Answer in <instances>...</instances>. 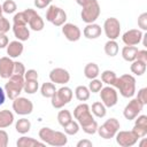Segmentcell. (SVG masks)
<instances>
[{
	"mask_svg": "<svg viewBox=\"0 0 147 147\" xmlns=\"http://www.w3.org/2000/svg\"><path fill=\"white\" fill-rule=\"evenodd\" d=\"M40 140L47 145L55 146V147H62L68 144V138L64 132L54 131L51 127H41L38 133Z\"/></svg>",
	"mask_w": 147,
	"mask_h": 147,
	"instance_id": "cell-1",
	"label": "cell"
},
{
	"mask_svg": "<svg viewBox=\"0 0 147 147\" xmlns=\"http://www.w3.org/2000/svg\"><path fill=\"white\" fill-rule=\"evenodd\" d=\"M114 87L117 88L123 98H132L136 93V78L132 75H122L116 78Z\"/></svg>",
	"mask_w": 147,
	"mask_h": 147,
	"instance_id": "cell-2",
	"label": "cell"
},
{
	"mask_svg": "<svg viewBox=\"0 0 147 147\" xmlns=\"http://www.w3.org/2000/svg\"><path fill=\"white\" fill-rule=\"evenodd\" d=\"M23 86H24V76L11 75L5 85V92L10 100H14L17 96H20L21 92L23 91Z\"/></svg>",
	"mask_w": 147,
	"mask_h": 147,
	"instance_id": "cell-3",
	"label": "cell"
},
{
	"mask_svg": "<svg viewBox=\"0 0 147 147\" xmlns=\"http://www.w3.org/2000/svg\"><path fill=\"white\" fill-rule=\"evenodd\" d=\"M82 8L83 9H82L80 16L83 22H85L86 24L94 23L99 18L101 8L98 0H88L84 6H82Z\"/></svg>",
	"mask_w": 147,
	"mask_h": 147,
	"instance_id": "cell-4",
	"label": "cell"
},
{
	"mask_svg": "<svg viewBox=\"0 0 147 147\" xmlns=\"http://www.w3.org/2000/svg\"><path fill=\"white\" fill-rule=\"evenodd\" d=\"M72 90L68 86H62L60 87L59 90H56V92L54 93V95L51 98V102H52V106L56 109H61L63 108L65 105H68L71 99H72Z\"/></svg>",
	"mask_w": 147,
	"mask_h": 147,
	"instance_id": "cell-5",
	"label": "cell"
},
{
	"mask_svg": "<svg viewBox=\"0 0 147 147\" xmlns=\"http://www.w3.org/2000/svg\"><path fill=\"white\" fill-rule=\"evenodd\" d=\"M119 127H121V124H119L118 119L111 117V118L107 119L101 126H98V131L96 132L99 133V136L101 138L107 140V139L114 138L115 134L118 132Z\"/></svg>",
	"mask_w": 147,
	"mask_h": 147,
	"instance_id": "cell-6",
	"label": "cell"
},
{
	"mask_svg": "<svg viewBox=\"0 0 147 147\" xmlns=\"http://www.w3.org/2000/svg\"><path fill=\"white\" fill-rule=\"evenodd\" d=\"M46 21L55 26H62L67 21V13L62 8L55 5H51L46 11Z\"/></svg>",
	"mask_w": 147,
	"mask_h": 147,
	"instance_id": "cell-7",
	"label": "cell"
},
{
	"mask_svg": "<svg viewBox=\"0 0 147 147\" xmlns=\"http://www.w3.org/2000/svg\"><path fill=\"white\" fill-rule=\"evenodd\" d=\"M74 117L77 119L79 126H85L86 124L91 123L92 121H94L90 106L87 103H80L78 105L75 109H74Z\"/></svg>",
	"mask_w": 147,
	"mask_h": 147,
	"instance_id": "cell-8",
	"label": "cell"
},
{
	"mask_svg": "<svg viewBox=\"0 0 147 147\" xmlns=\"http://www.w3.org/2000/svg\"><path fill=\"white\" fill-rule=\"evenodd\" d=\"M103 31L109 40H116L121 33V23L116 17H108L103 23Z\"/></svg>",
	"mask_w": 147,
	"mask_h": 147,
	"instance_id": "cell-9",
	"label": "cell"
},
{
	"mask_svg": "<svg viewBox=\"0 0 147 147\" xmlns=\"http://www.w3.org/2000/svg\"><path fill=\"white\" fill-rule=\"evenodd\" d=\"M13 110L17 115H30L33 110V103L31 100L23 98V96H17L16 99L13 100Z\"/></svg>",
	"mask_w": 147,
	"mask_h": 147,
	"instance_id": "cell-10",
	"label": "cell"
},
{
	"mask_svg": "<svg viewBox=\"0 0 147 147\" xmlns=\"http://www.w3.org/2000/svg\"><path fill=\"white\" fill-rule=\"evenodd\" d=\"M100 98H101V102L107 108L114 107L118 101V94H117L116 88L114 86H109V85L106 87H102L100 90Z\"/></svg>",
	"mask_w": 147,
	"mask_h": 147,
	"instance_id": "cell-11",
	"label": "cell"
},
{
	"mask_svg": "<svg viewBox=\"0 0 147 147\" xmlns=\"http://www.w3.org/2000/svg\"><path fill=\"white\" fill-rule=\"evenodd\" d=\"M116 138V142L121 146V147H131L133 145H136L139 140L138 136L131 130V131H119L115 134Z\"/></svg>",
	"mask_w": 147,
	"mask_h": 147,
	"instance_id": "cell-12",
	"label": "cell"
},
{
	"mask_svg": "<svg viewBox=\"0 0 147 147\" xmlns=\"http://www.w3.org/2000/svg\"><path fill=\"white\" fill-rule=\"evenodd\" d=\"M24 14L26 16V21H28V24H29L31 30L41 31L44 29V26H45L44 20L41 18V16L39 14H37L36 10H33L31 8H28V9L24 10Z\"/></svg>",
	"mask_w": 147,
	"mask_h": 147,
	"instance_id": "cell-13",
	"label": "cell"
},
{
	"mask_svg": "<svg viewBox=\"0 0 147 147\" xmlns=\"http://www.w3.org/2000/svg\"><path fill=\"white\" fill-rule=\"evenodd\" d=\"M49 79L54 84L65 85L70 80V74L64 68H54L49 72Z\"/></svg>",
	"mask_w": 147,
	"mask_h": 147,
	"instance_id": "cell-14",
	"label": "cell"
},
{
	"mask_svg": "<svg viewBox=\"0 0 147 147\" xmlns=\"http://www.w3.org/2000/svg\"><path fill=\"white\" fill-rule=\"evenodd\" d=\"M142 107H144V106L134 98V99L130 100L129 103L125 106V108H124V110H123V115H124V117H125L126 119L132 121V119H134V118L140 114V111L142 110Z\"/></svg>",
	"mask_w": 147,
	"mask_h": 147,
	"instance_id": "cell-15",
	"label": "cell"
},
{
	"mask_svg": "<svg viewBox=\"0 0 147 147\" xmlns=\"http://www.w3.org/2000/svg\"><path fill=\"white\" fill-rule=\"evenodd\" d=\"M144 33L139 29H131L126 31L122 36V41L125 44V46H136L142 40Z\"/></svg>",
	"mask_w": 147,
	"mask_h": 147,
	"instance_id": "cell-16",
	"label": "cell"
},
{
	"mask_svg": "<svg viewBox=\"0 0 147 147\" xmlns=\"http://www.w3.org/2000/svg\"><path fill=\"white\" fill-rule=\"evenodd\" d=\"M62 33L69 41H78L82 37L80 29L72 23H64L62 25Z\"/></svg>",
	"mask_w": 147,
	"mask_h": 147,
	"instance_id": "cell-17",
	"label": "cell"
},
{
	"mask_svg": "<svg viewBox=\"0 0 147 147\" xmlns=\"http://www.w3.org/2000/svg\"><path fill=\"white\" fill-rule=\"evenodd\" d=\"M14 71V61L9 56L0 57V77L8 79Z\"/></svg>",
	"mask_w": 147,
	"mask_h": 147,
	"instance_id": "cell-18",
	"label": "cell"
},
{
	"mask_svg": "<svg viewBox=\"0 0 147 147\" xmlns=\"http://www.w3.org/2000/svg\"><path fill=\"white\" fill-rule=\"evenodd\" d=\"M134 122V126L132 131L138 136V138H144L147 134V116L146 115H138Z\"/></svg>",
	"mask_w": 147,
	"mask_h": 147,
	"instance_id": "cell-19",
	"label": "cell"
},
{
	"mask_svg": "<svg viewBox=\"0 0 147 147\" xmlns=\"http://www.w3.org/2000/svg\"><path fill=\"white\" fill-rule=\"evenodd\" d=\"M23 51H24V46H23L22 41H20V40L10 41L7 45V54L11 59H15V57L21 56L22 53H23Z\"/></svg>",
	"mask_w": 147,
	"mask_h": 147,
	"instance_id": "cell-20",
	"label": "cell"
},
{
	"mask_svg": "<svg viewBox=\"0 0 147 147\" xmlns=\"http://www.w3.org/2000/svg\"><path fill=\"white\" fill-rule=\"evenodd\" d=\"M101 32H102V29H101V26L99 24L90 23L84 28L83 34L87 39H96V38H99L101 36Z\"/></svg>",
	"mask_w": 147,
	"mask_h": 147,
	"instance_id": "cell-21",
	"label": "cell"
},
{
	"mask_svg": "<svg viewBox=\"0 0 147 147\" xmlns=\"http://www.w3.org/2000/svg\"><path fill=\"white\" fill-rule=\"evenodd\" d=\"M13 32L14 36L17 38V40L20 41H26L30 38V30L26 25H16L13 24Z\"/></svg>",
	"mask_w": 147,
	"mask_h": 147,
	"instance_id": "cell-22",
	"label": "cell"
},
{
	"mask_svg": "<svg viewBox=\"0 0 147 147\" xmlns=\"http://www.w3.org/2000/svg\"><path fill=\"white\" fill-rule=\"evenodd\" d=\"M16 145L17 147H36V146H45L46 144L42 142V141H39V140H36L34 138H31V137H21L18 138V140L16 141Z\"/></svg>",
	"mask_w": 147,
	"mask_h": 147,
	"instance_id": "cell-23",
	"label": "cell"
},
{
	"mask_svg": "<svg viewBox=\"0 0 147 147\" xmlns=\"http://www.w3.org/2000/svg\"><path fill=\"white\" fill-rule=\"evenodd\" d=\"M13 123H14V114L8 109L0 110V129H6L10 126Z\"/></svg>",
	"mask_w": 147,
	"mask_h": 147,
	"instance_id": "cell-24",
	"label": "cell"
},
{
	"mask_svg": "<svg viewBox=\"0 0 147 147\" xmlns=\"http://www.w3.org/2000/svg\"><path fill=\"white\" fill-rule=\"evenodd\" d=\"M100 75V69L96 63L90 62L84 67V76L87 79H94Z\"/></svg>",
	"mask_w": 147,
	"mask_h": 147,
	"instance_id": "cell-25",
	"label": "cell"
},
{
	"mask_svg": "<svg viewBox=\"0 0 147 147\" xmlns=\"http://www.w3.org/2000/svg\"><path fill=\"white\" fill-rule=\"evenodd\" d=\"M137 52H138L137 46H124L122 49V57L126 62H132L136 60Z\"/></svg>",
	"mask_w": 147,
	"mask_h": 147,
	"instance_id": "cell-26",
	"label": "cell"
},
{
	"mask_svg": "<svg viewBox=\"0 0 147 147\" xmlns=\"http://www.w3.org/2000/svg\"><path fill=\"white\" fill-rule=\"evenodd\" d=\"M90 109H91V113H92L94 116L99 117V118L105 117L106 114H107V107H106L102 102H99V101L94 102Z\"/></svg>",
	"mask_w": 147,
	"mask_h": 147,
	"instance_id": "cell-27",
	"label": "cell"
},
{
	"mask_svg": "<svg viewBox=\"0 0 147 147\" xmlns=\"http://www.w3.org/2000/svg\"><path fill=\"white\" fill-rule=\"evenodd\" d=\"M15 129H16V131L18 132V133H21V134H25V133H28L29 131H30V129H31V122L28 119V118H20L17 122H16V124H15Z\"/></svg>",
	"mask_w": 147,
	"mask_h": 147,
	"instance_id": "cell-28",
	"label": "cell"
},
{
	"mask_svg": "<svg viewBox=\"0 0 147 147\" xmlns=\"http://www.w3.org/2000/svg\"><path fill=\"white\" fill-rule=\"evenodd\" d=\"M146 64L145 62H141L139 60H134L131 62V65H130V69H131V72L137 75V76H142L146 71Z\"/></svg>",
	"mask_w": 147,
	"mask_h": 147,
	"instance_id": "cell-29",
	"label": "cell"
},
{
	"mask_svg": "<svg viewBox=\"0 0 147 147\" xmlns=\"http://www.w3.org/2000/svg\"><path fill=\"white\" fill-rule=\"evenodd\" d=\"M56 92V88H55V85L54 83L52 82H47V83H44L40 87V93L44 98H52L54 95V93Z\"/></svg>",
	"mask_w": 147,
	"mask_h": 147,
	"instance_id": "cell-30",
	"label": "cell"
},
{
	"mask_svg": "<svg viewBox=\"0 0 147 147\" xmlns=\"http://www.w3.org/2000/svg\"><path fill=\"white\" fill-rule=\"evenodd\" d=\"M75 95H76L77 100H79V101H87L90 99L91 92H90L88 87H86L84 85H79L75 90Z\"/></svg>",
	"mask_w": 147,
	"mask_h": 147,
	"instance_id": "cell-31",
	"label": "cell"
},
{
	"mask_svg": "<svg viewBox=\"0 0 147 147\" xmlns=\"http://www.w3.org/2000/svg\"><path fill=\"white\" fill-rule=\"evenodd\" d=\"M105 53L110 57L118 54V44L116 42V40H108L105 44Z\"/></svg>",
	"mask_w": 147,
	"mask_h": 147,
	"instance_id": "cell-32",
	"label": "cell"
},
{
	"mask_svg": "<svg viewBox=\"0 0 147 147\" xmlns=\"http://www.w3.org/2000/svg\"><path fill=\"white\" fill-rule=\"evenodd\" d=\"M116 78H117V76L113 70H105L101 74V82L109 85V86H114Z\"/></svg>",
	"mask_w": 147,
	"mask_h": 147,
	"instance_id": "cell-33",
	"label": "cell"
},
{
	"mask_svg": "<svg viewBox=\"0 0 147 147\" xmlns=\"http://www.w3.org/2000/svg\"><path fill=\"white\" fill-rule=\"evenodd\" d=\"M39 88V84L38 80H32V79H24V86H23V91L28 94H33L38 91Z\"/></svg>",
	"mask_w": 147,
	"mask_h": 147,
	"instance_id": "cell-34",
	"label": "cell"
},
{
	"mask_svg": "<svg viewBox=\"0 0 147 147\" xmlns=\"http://www.w3.org/2000/svg\"><path fill=\"white\" fill-rule=\"evenodd\" d=\"M71 119H72V115H71V113L69 110L63 109V110H60L59 111V114H57V122H59V124L61 126H64Z\"/></svg>",
	"mask_w": 147,
	"mask_h": 147,
	"instance_id": "cell-35",
	"label": "cell"
},
{
	"mask_svg": "<svg viewBox=\"0 0 147 147\" xmlns=\"http://www.w3.org/2000/svg\"><path fill=\"white\" fill-rule=\"evenodd\" d=\"M63 129H64V133H65V134H68V136H75V134L78 133L80 126H79L78 122H75V121L71 119L68 124H65V125L63 126Z\"/></svg>",
	"mask_w": 147,
	"mask_h": 147,
	"instance_id": "cell-36",
	"label": "cell"
},
{
	"mask_svg": "<svg viewBox=\"0 0 147 147\" xmlns=\"http://www.w3.org/2000/svg\"><path fill=\"white\" fill-rule=\"evenodd\" d=\"M1 6H2V11L6 14H13L17 9V6L14 0H6Z\"/></svg>",
	"mask_w": 147,
	"mask_h": 147,
	"instance_id": "cell-37",
	"label": "cell"
},
{
	"mask_svg": "<svg viewBox=\"0 0 147 147\" xmlns=\"http://www.w3.org/2000/svg\"><path fill=\"white\" fill-rule=\"evenodd\" d=\"M13 23L16 24V25H26L28 21H26V16H25L24 11L16 13L13 17Z\"/></svg>",
	"mask_w": 147,
	"mask_h": 147,
	"instance_id": "cell-38",
	"label": "cell"
},
{
	"mask_svg": "<svg viewBox=\"0 0 147 147\" xmlns=\"http://www.w3.org/2000/svg\"><path fill=\"white\" fill-rule=\"evenodd\" d=\"M102 82L101 80H99V79H96V78H94V79H91V82H90V84H88V90H90V92H92V93H98V92H100V90L102 88Z\"/></svg>",
	"mask_w": 147,
	"mask_h": 147,
	"instance_id": "cell-39",
	"label": "cell"
},
{
	"mask_svg": "<svg viewBox=\"0 0 147 147\" xmlns=\"http://www.w3.org/2000/svg\"><path fill=\"white\" fill-rule=\"evenodd\" d=\"M98 123H96V121L94 119V121H92L91 123H88V124H86L85 126H82V129H83V131L85 132V133H87V134H94L96 131H98Z\"/></svg>",
	"mask_w": 147,
	"mask_h": 147,
	"instance_id": "cell-40",
	"label": "cell"
},
{
	"mask_svg": "<svg viewBox=\"0 0 147 147\" xmlns=\"http://www.w3.org/2000/svg\"><path fill=\"white\" fill-rule=\"evenodd\" d=\"M142 106L147 105V87H142L138 91V94H137V98H136Z\"/></svg>",
	"mask_w": 147,
	"mask_h": 147,
	"instance_id": "cell-41",
	"label": "cell"
},
{
	"mask_svg": "<svg viewBox=\"0 0 147 147\" xmlns=\"http://www.w3.org/2000/svg\"><path fill=\"white\" fill-rule=\"evenodd\" d=\"M10 28H11V25H10L9 21H8L6 17H3V16L1 15V16H0V33H6V32H8Z\"/></svg>",
	"mask_w": 147,
	"mask_h": 147,
	"instance_id": "cell-42",
	"label": "cell"
},
{
	"mask_svg": "<svg viewBox=\"0 0 147 147\" xmlns=\"http://www.w3.org/2000/svg\"><path fill=\"white\" fill-rule=\"evenodd\" d=\"M25 74V67L22 62H18V61H14V71H13V75H21V76H24Z\"/></svg>",
	"mask_w": 147,
	"mask_h": 147,
	"instance_id": "cell-43",
	"label": "cell"
},
{
	"mask_svg": "<svg viewBox=\"0 0 147 147\" xmlns=\"http://www.w3.org/2000/svg\"><path fill=\"white\" fill-rule=\"evenodd\" d=\"M138 26L144 31L147 30V13H142V14L139 15V17H138Z\"/></svg>",
	"mask_w": 147,
	"mask_h": 147,
	"instance_id": "cell-44",
	"label": "cell"
},
{
	"mask_svg": "<svg viewBox=\"0 0 147 147\" xmlns=\"http://www.w3.org/2000/svg\"><path fill=\"white\" fill-rule=\"evenodd\" d=\"M8 140H9L8 133L5 130L0 129V147H7L8 146Z\"/></svg>",
	"mask_w": 147,
	"mask_h": 147,
	"instance_id": "cell-45",
	"label": "cell"
},
{
	"mask_svg": "<svg viewBox=\"0 0 147 147\" xmlns=\"http://www.w3.org/2000/svg\"><path fill=\"white\" fill-rule=\"evenodd\" d=\"M24 79H32V80H38V72L34 69H29L25 70L24 74Z\"/></svg>",
	"mask_w": 147,
	"mask_h": 147,
	"instance_id": "cell-46",
	"label": "cell"
},
{
	"mask_svg": "<svg viewBox=\"0 0 147 147\" xmlns=\"http://www.w3.org/2000/svg\"><path fill=\"white\" fill-rule=\"evenodd\" d=\"M53 0H34V6L39 9H44L51 5Z\"/></svg>",
	"mask_w": 147,
	"mask_h": 147,
	"instance_id": "cell-47",
	"label": "cell"
},
{
	"mask_svg": "<svg viewBox=\"0 0 147 147\" xmlns=\"http://www.w3.org/2000/svg\"><path fill=\"white\" fill-rule=\"evenodd\" d=\"M136 60H139V61H141V62L147 63V51H146V49H141V51L138 49Z\"/></svg>",
	"mask_w": 147,
	"mask_h": 147,
	"instance_id": "cell-48",
	"label": "cell"
},
{
	"mask_svg": "<svg viewBox=\"0 0 147 147\" xmlns=\"http://www.w3.org/2000/svg\"><path fill=\"white\" fill-rule=\"evenodd\" d=\"M8 42H9V39H8L7 34L6 33H0V48L7 47Z\"/></svg>",
	"mask_w": 147,
	"mask_h": 147,
	"instance_id": "cell-49",
	"label": "cell"
},
{
	"mask_svg": "<svg viewBox=\"0 0 147 147\" xmlns=\"http://www.w3.org/2000/svg\"><path fill=\"white\" fill-rule=\"evenodd\" d=\"M92 146H93V144L88 139H83L77 142V147H92Z\"/></svg>",
	"mask_w": 147,
	"mask_h": 147,
	"instance_id": "cell-50",
	"label": "cell"
},
{
	"mask_svg": "<svg viewBox=\"0 0 147 147\" xmlns=\"http://www.w3.org/2000/svg\"><path fill=\"white\" fill-rule=\"evenodd\" d=\"M5 100H6V94H5L3 88L0 86V106L5 103Z\"/></svg>",
	"mask_w": 147,
	"mask_h": 147,
	"instance_id": "cell-51",
	"label": "cell"
},
{
	"mask_svg": "<svg viewBox=\"0 0 147 147\" xmlns=\"http://www.w3.org/2000/svg\"><path fill=\"white\" fill-rule=\"evenodd\" d=\"M87 1H88V0H76V2H77V3H78L80 7H82V6H84V5H85Z\"/></svg>",
	"mask_w": 147,
	"mask_h": 147,
	"instance_id": "cell-52",
	"label": "cell"
},
{
	"mask_svg": "<svg viewBox=\"0 0 147 147\" xmlns=\"http://www.w3.org/2000/svg\"><path fill=\"white\" fill-rule=\"evenodd\" d=\"M146 142H147V140H146V139H145V138H144V140H142V141H141V142H140V144H139V145H140V147H144V146H145V144H146Z\"/></svg>",
	"mask_w": 147,
	"mask_h": 147,
	"instance_id": "cell-53",
	"label": "cell"
},
{
	"mask_svg": "<svg viewBox=\"0 0 147 147\" xmlns=\"http://www.w3.org/2000/svg\"><path fill=\"white\" fill-rule=\"evenodd\" d=\"M2 13H3V11H2V6H1V5H0V16H1V15H2Z\"/></svg>",
	"mask_w": 147,
	"mask_h": 147,
	"instance_id": "cell-54",
	"label": "cell"
}]
</instances>
